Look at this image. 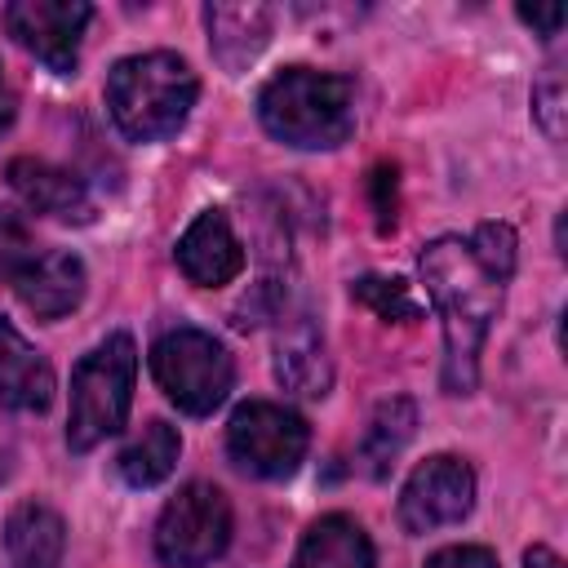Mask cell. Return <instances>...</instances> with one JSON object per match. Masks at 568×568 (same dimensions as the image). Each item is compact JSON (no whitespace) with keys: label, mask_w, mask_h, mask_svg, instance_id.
I'll return each instance as SVG.
<instances>
[{"label":"cell","mask_w":568,"mask_h":568,"mask_svg":"<svg viewBox=\"0 0 568 568\" xmlns=\"http://www.w3.org/2000/svg\"><path fill=\"white\" fill-rule=\"evenodd\" d=\"M293 568H373V541L351 515H320L306 528Z\"/></svg>","instance_id":"e0dca14e"},{"label":"cell","mask_w":568,"mask_h":568,"mask_svg":"<svg viewBox=\"0 0 568 568\" xmlns=\"http://www.w3.org/2000/svg\"><path fill=\"white\" fill-rule=\"evenodd\" d=\"M275 377H280L284 390L306 395V399H320L328 390L333 368H328L324 337H320V328H315L311 315H288L280 324V337H275Z\"/></svg>","instance_id":"5bb4252c"},{"label":"cell","mask_w":568,"mask_h":568,"mask_svg":"<svg viewBox=\"0 0 568 568\" xmlns=\"http://www.w3.org/2000/svg\"><path fill=\"white\" fill-rule=\"evenodd\" d=\"M9 186L18 191V200L44 217H58V222H89L93 217V200L84 191V182L58 164H44V160H31V155H18L9 160L4 169Z\"/></svg>","instance_id":"8fae6325"},{"label":"cell","mask_w":568,"mask_h":568,"mask_svg":"<svg viewBox=\"0 0 568 568\" xmlns=\"http://www.w3.org/2000/svg\"><path fill=\"white\" fill-rule=\"evenodd\" d=\"M133 382H138V346L129 333H111L75 364L71 413H67L71 453H89L124 426L129 404H133Z\"/></svg>","instance_id":"277c9868"},{"label":"cell","mask_w":568,"mask_h":568,"mask_svg":"<svg viewBox=\"0 0 568 568\" xmlns=\"http://www.w3.org/2000/svg\"><path fill=\"white\" fill-rule=\"evenodd\" d=\"M564 102H568L564 71H559V67H546V75L532 84V115H537V124L546 129L550 142L564 138Z\"/></svg>","instance_id":"603a6c76"},{"label":"cell","mask_w":568,"mask_h":568,"mask_svg":"<svg viewBox=\"0 0 568 568\" xmlns=\"http://www.w3.org/2000/svg\"><path fill=\"white\" fill-rule=\"evenodd\" d=\"M413 430H417V408H413V399H408V395L382 399L377 413H373V422H368V430H364V439H359V462H364V470H368L373 479H386L390 466H395V457L408 448Z\"/></svg>","instance_id":"ac0fdd59"},{"label":"cell","mask_w":568,"mask_h":568,"mask_svg":"<svg viewBox=\"0 0 568 568\" xmlns=\"http://www.w3.org/2000/svg\"><path fill=\"white\" fill-rule=\"evenodd\" d=\"M426 568H497V555L488 546H444L426 559Z\"/></svg>","instance_id":"cb8c5ba5"},{"label":"cell","mask_w":568,"mask_h":568,"mask_svg":"<svg viewBox=\"0 0 568 568\" xmlns=\"http://www.w3.org/2000/svg\"><path fill=\"white\" fill-rule=\"evenodd\" d=\"M417 271L444 320V390L470 395L479 382V346L501 306V280H493L457 235L430 240L417 257Z\"/></svg>","instance_id":"6da1fadb"},{"label":"cell","mask_w":568,"mask_h":568,"mask_svg":"<svg viewBox=\"0 0 568 568\" xmlns=\"http://www.w3.org/2000/svg\"><path fill=\"white\" fill-rule=\"evenodd\" d=\"M395 164H377L373 169V209H377V226L390 231L395 226Z\"/></svg>","instance_id":"d4e9b609"},{"label":"cell","mask_w":568,"mask_h":568,"mask_svg":"<svg viewBox=\"0 0 568 568\" xmlns=\"http://www.w3.org/2000/svg\"><path fill=\"white\" fill-rule=\"evenodd\" d=\"M351 297L359 306H368L377 320H395V324H417L422 320V306L417 297L408 293L404 280H386V275H359L351 284Z\"/></svg>","instance_id":"ffe728a7"},{"label":"cell","mask_w":568,"mask_h":568,"mask_svg":"<svg viewBox=\"0 0 568 568\" xmlns=\"http://www.w3.org/2000/svg\"><path fill=\"white\" fill-rule=\"evenodd\" d=\"M36 240L27 231V222L9 209H0V280H18L31 262H36Z\"/></svg>","instance_id":"7402d4cb"},{"label":"cell","mask_w":568,"mask_h":568,"mask_svg":"<svg viewBox=\"0 0 568 568\" xmlns=\"http://www.w3.org/2000/svg\"><path fill=\"white\" fill-rule=\"evenodd\" d=\"M89 18H93V9L84 0H13V4H4L9 36L58 75L75 71L80 36H84Z\"/></svg>","instance_id":"9c48e42d"},{"label":"cell","mask_w":568,"mask_h":568,"mask_svg":"<svg viewBox=\"0 0 568 568\" xmlns=\"http://www.w3.org/2000/svg\"><path fill=\"white\" fill-rule=\"evenodd\" d=\"M466 244H470L475 262H479L493 280L506 284V280L515 275V231H510L506 222H479Z\"/></svg>","instance_id":"44dd1931"},{"label":"cell","mask_w":568,"mask_h":568,"mask_svg":"<svg viewBox=\"0 0 568 568\" xmlns=\"http://www.w3.org/2000/svg\"><path fill=\"white\" fill-rule=\"evenodd\" d=\"M13 124V93H9V84H4V75H0V133Z\"/></svg>","instance_id":"83f0119b"},{"label":"cell","mask_w":568,"mask_h":568,"mask_svg":"<svg viewBox=\"0 0 568 568\" xmlns=\"http://www.w3.org/2000/svg\"><path fill=\"white\" fill-rule=\"evenodd\" d=\"M209 49L226 71H244L271 40L266 4H204Z\"/></svg>","instance_id":"2e32d148"},{"label":"cell","mask_w":568,"mask_h":568,"mask_svg":"<svg viewBox=\"0 0 568 568\" xmlns=\"http://www.w3.org/2000/svg\"><path fill=\"white\" fill-rule=\"evenodd\" d=\"M200 93L195 71L178 53H133L106 75V106L129 142H160L182 129Z\"/></svg>","instance_id":"3957f363"},{"label":"cell","mask_w":568,"mask_h":568,"mask_svg":"<svg viewBox=\"0 0 568 568\" xmlns=\"http://www.w3.org/2000/svg\"><path fill=\"white\" fill-rule=\"evenodd\" d=\"M13 288L36 320H58V315L75 311L84 297V262L67 248L36 253V262L13 280Z\"/></svg>","instance_id":"7c38bea8"},{"label":"cell","mask_w":568,"mask_h":568,"mask_svg":"<svg viewBox=\"0 0 568 568\" xmlns=\"http://www.w3.org/2000/svg\"><path fill=\"white\" fill-rule=\"evenodd\" d=\"M178 453H182L178 430H173L169 422H160V417H155V422H146V426H142V435H133V439L120 448L115 470H120V479H124V484H133V488H151V484H160V479H169V475H173Z\"/></svg>","instance_id":"d6986e66"},{"label":"cell","mask_w":568,"mask_h":568,"mask_svg":"<svg viewBox=\"0 0 568 568\" xmlns=\"http://www.w3.org/2000/svg\"><path fill=\"white\" fill-rule=\"evenodd\" d=\"M519 18H524L532 31H541V40H555L559 27H564V4H546V9H528V4H519Z\"/></svg>","instance_id":"484cf974"},{"label":"cell","mask_w":568,"mask_h":568,"mask_svg":"<svg viewBox=\"0 0 568 568\" xmlns=\"http://www.w3.org/2000/svg\"><path fill=\"white\" fill-rule=\"evenodd\" d=\"M151 373L160 382V390L191 417L213 413L231 382H235V364L226 355V346L204 333V328H173L151 346Z\"/></svg>","instance_id":"5b68a950"},{"label":"cell","mask_w":568,"mask_h":568,"mask_svg":"<svg viewBox=\"0 0 568 568\" xmlns=\"http://www.w3.org/2000/svg\"><path fill=\"white\" fill-rule=\"evenodd\" d=\"M67 524L44 501H18L4 519V559L9 568H62Z\"/></svg>","instance_id":"9a60e30c"},{"label":"cell","mask_w":568,"mask_h":568,"mask_svg":"<svg viewBox=\"0 0 568 568\" xmlns=\"http://www.w3.org/2000/svg\"><path fill=\"white\" fill-rule=\"evenodd\" d=\"M231 501L213 484H186L155 519V555L169 568H209L231 546Z\"/></svg>","instance_id":"8992f818"},{"label":"cell","mask_w":568,"mask_h":568,"mask_svg":"<svg viewBox=\"0 0 568 568\" xmlns=\"http://www.w3.org/2000/svg\"><path fill=\"white\" fill-rule=\"evenodd\" d=\"M470 506H475V470L453 453H435L408 475L399 493V524L404 532H435L444 524L466 519Z\"/></svg>","instance_id":"ba28073f"},{"label":"cell","mask_w":568,"mask_h":568,"mask_svg":"<svg viewBox=\"0 0 568 568\" xmlns=\"http://www.w3.org/2000/svg\"><path fill=\"white\" fill-rule=\"evenodd\" d=\"M178 266L200 288H222L244 271V244L222 209H204L178 240Z\"/></svg>","instance_id":"30bf717a"},{"label":"cell","mask_w":568,"mask_h":568,"mask_svg":"<svg viewBox=\"0 0 568 568\" xmlns=\"http://www.w3.org/2000/svg\"><path fill=\"white\" fill-rule=\"evenodd\" d=\"M311 430L306 422L271 399H248L226 422V453L253 479H284L306 457Z\"/></svg>","instance_id":"52a82bcc"},{"label":"cell","mask_w":568,"mask_h":568,"mask_svg":"<svg viewBox=\"0 0 568 568\" xmlns=\"http://www.w3.org/2000/svg\"><path fill=\"white\" fill-rule=\"evenodd\" d=\"M262 129L302 151L342 146L355 129V89L346 75L315 67H284L257 93Z\"/></svg>","instance_id":"7a4b0ae2"},{"label":"cell","mask_w":568,"mask_h":568,"mask_svg":"<svg viewBox=\"0 0 568 568\" xmlns=\"http://www.w3.org/2000/svg\"><path fill=\"white\" fill-rule=\"evenodd\" d=\"M0 404L18 413H44L53 404L49 359L0 315Z\"/></svg>","instance_id":"4fadbf2b"},{"label":"cell","mask_w":568,"mask_h":568,"mask_svg":"<svg viewBox=\"0 0 568 568\" xmlns=\"http://www.w3.org/2000/svg\"><path fill=\"white\" fill-rule=\"evenodd\" d=\"M524 568H564V559H559L550 546H532V550L524 555Z\"/></svg>","instance_id":"4316f807"}]
</instances>
